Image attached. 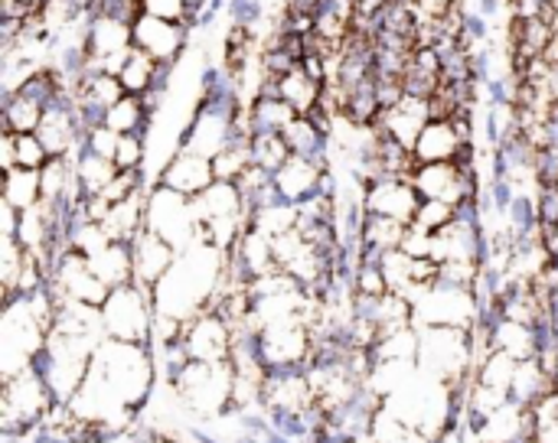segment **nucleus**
Masks as SVG:
<instances>
[{
    "mask_svg": "<svg viewBox=\"0 0 558 443\" xmlns=\"http://www.w3.org/2000/svg\"><path fill=\"white\" fill-rule=\"evenodd\" d=\"M154 379L157 362L150 343H124L108 336L95 349L78 395L65 405L72 428H92L98 438H114L147 405Z\"/></svg>",
    "mask_w": 558,
    "mask_h": 443,
    "instance_id": "1",
    "label": "nucleus"
},
{
    "mask_svg": "<svg viewBox=\"0 0 558 443\" xmlns=\"http://www.w3.org/2000/svg\"><path fill=\"white\" fill-rule=\"evenodd\" d=\"M105 340H95V336H78V333H65V330H49V340L36 359V369L43 372L49 392H52V402L56 405H69L82 382L88 379V369H92V356L95 349L101 346Z\"/></svg>",
    "mask_w": 558,
    "mask_h": 443,
    "instance_id": "2",
    "label": "nucleus"
},
{
    "mask_svg": "<svg viewBox=\"0 0 558 443\" xmlns=\"http://www.w3.org/2000/svg\"><path fill=\"white\" fill-rule=\"evenodd\" d=\"M418 369L451 392L464 395L474 369V330L458 327H422L418 330Z\"/></svg>",
    "mask_w": 558,
    "mask_h": 443,
    "instance_id": "3",
    "label": "nucleus"
},
{
    "mask_svg": "<svg viewBox=\"0 0 558 443\" xmlns=\"http://www.w3.org/2000/svg\"><path fill=\"white\" fill-rule=\"evenodd\" d=\"M177 398L199 418H222L232 411V385L235 369L232 362H186L170 376Z\"/></svg>",
    "mask_w": 558,
    "mask_h": 443,
    "instance_id": "4",
    "label": "nucleus"
},
{
    "mask_svg": "<svg viewBox=\"0 0 558 443\" xmlns=\"http://www.w3.org/2000/svg\"><path fill=\"white\" fill-rule=\"evenodd\" d=\"M3 434L26 438L29 431L43 428L56 408L52 392L36 366L3 379Z\"/></svg>",
    "mask_w": 558,
    "mask_h": 443,
    "instance_id": "5",
    "label": "nucleus"
},
{
    "mask_svg": "<svg viewBox=\"0 0 558 443\" xmlns=\"http://www.w3.org/2000/svg\"><path fill=\"white\" fill-rule=\"evenodd\" d=\"M154 320H157L154 291L137 281L114 287L101 304V323L111 340L154 343Z\"/></svg>",
    "mask_w": 558,
    "mask_h": 443,
    "instance_id": "6",
    "label": "nucleus"
},
{
    "mask_svg": "<svg viewBox=\"0 0 558 443\" xmlns=\"http://www.w3.org/2000/svg\"><path fill=\"white\" fill-rule=\"evenodd\" d=\"M412 323L422 327H458L474 330L481 323V294L477 287H454L438 281L412 304Z\"/></svg>",
    "mask_w": 558,
    "mask_h": 443,
    "instance_id": "7",
    "label": "nucleus"
},
{
    "mask_svg": "<svg viewBox=\"0 0 558 443\" xmlns=\"http://www.w3.org/2000/svg\"><path fill=\"white\" fill-rule=\"evenodd\" d=\"M258 359L268 372H288V369H311L314 362V333L307 317H291L271 327H262L255 336Z\"/></svg>",
    "mask_w": 558,
    "mask_h": 443,
    "instance_id": "8",
    "label": "nucleus"
},
{
    "mask_svg": "<svg viewBox=\"0 0 558 443\" xmlns=\"http://www.w3.org/2000/svg\"><path fill=\"white\" fill-rule=\"evenodd\" d=\"M147 229L160 238H167L177 251H186L196 242L199 222L193 212V199L167 189V186H154L147 189Z\"/></svg>",
    "mask_w": 558,
    "mask_h": 443,
    "instance_id": "9",
    "label": "nucleus"
},
{
    "mask_svg": "<svg viewBox=\"0 0 558 443\" xmlns=\"http://www.w3.org/2000/svg\"><path fill=\"white\" fill-rule=\"evenodd\" d=\"M186 353L190 362H232V349H235V327L216 310H203L196 317H190L180 327V340H177Z\"/></svg>",
    "mask_w": 558,
    "mask_h": 443,
    "instance_id": "10",
    "label": "nucleus"
},
{
    "mask_svg": "<svg viewBox=\"0 0 558 443\" xmlns=\"http://www.w3.org/2000/svg\"><path fill=\"white\" fill-rule=\"evenodd\" d=\"M412 186L418 189L422 199H445L458 209L474 206V170L471 160L458 163H415L409 173Z\"/></svg>",
    "mask_w": 558,
    "mask_h": 443,
    "instance_id": "11",
    "label": "nucleus"
},
{
    "mask_svg": "<svg viewBox=\"0 0 558 443\" xmlns=\"http://www.w3.org/2000/svg\"><path fill=\"white\" fill-rule=\"evenodd\" d=\"M131 33H134V46L150 59H157L160 65H177L186 49V23L137 13L131 20Z\"/></svg>",
    "mask_w": 558,
    "mask_h": 443,
    "instance_id": "12",
    "label": "nucleus"
},
{
    "mask_svg": "<svg viewBox=\"0 0 558 443\" xmlns=\"http://www.w3.org/2000/svg\"><path fill=\"white\" fill-rule=\"evenodd\" d=\"M418 206H422V196L405 176H383L363 186V209L373 216H389V219L412 225L418 216Z\"/></svg>",
    "mask_w": 558,
    "mask_h": 443,
    "instance_id": "13",
    "label": "nucleus"
},
{
    "mask_svg": "<svg viewBox=\"0 0 558 443\" xmlns=\"http://www.w3.org/2000/svg\"><path fill=\"white\" fill-rule=\"evenodd\" d=\"M432 118H435L432 114V98H422V95H409L405 91L396 104H389V108L379 111V118H376L373 127L379 134L399 140L405 150H415V140H418V134L425 131V124Z\"/></svg>",
    "mask_w": 558,
    "mask_h": 443,
    "instance_id": "14",
    "label": "nucleus"
},
{
    "mask_svg": "<svg viewBox=\"0 0 558 443\" xmlns=\"http://www.w3.org/2000/svg\"><path fill=\"white\" fill-rule=\"evenodd\" d=\"M275 186H278V196L284 202H291V206H304V202H311L320 193H333L330 170L324 163L298 157V153H291V160L275 173Z\"/></svg>",
    "mask_w": 558,
    "mask_h": 443,
    "instance_id": "15",
    "label": "nucleus"
},
{
    "mask_svg": "<svg viewBox=\"0 0 558 443\" xmlns=\"http://www.w3.org/2000/svg\"><path fill=\"white\" fill-rule=\"evenodd\" d=\"M471 140L461 134L454 118H432L415 140V163H458L468 160Z\"/></svg>",
    "mask_w": 558,
    "mask_h": 443,
    "instance_id": "16",
    "label": "nucleus"
},
{
    "mask_svg": "<svg viewBox=\"0 0 558 443\" xmlns=\"http://www.w3.org/2000/svg\"><path fill=\"white\" fill-rule=\"evenodd\" d=\"M157 183L167 186V189H173V193H180V196H186V199H196L199 193H206L216 183V167H213L209 157L180 147L170 157V163L163 167V173H160Z\"/></svg>",
    "mask_w": 558,
    "mask_h": 443,
    "instance_id": "17",
    "label": "nucleus"
},
{
    "mask_svg": "<svg viewBox=\"0 0 558 443\" xmlns=\"http://www.w3.org/2000/svg\"><path fill=\"white\" fill-rule=\"evenodd\" d=\"M131 258H134V281L154 291V287L170 274V268L177 264L180 251H177L167 238H160V235H154L150 229H144V232L131 242Z\"/></svg>",
    "mask_w": 558,
    "mask_h": 443,
    "instance_id": "18",
    "label": "nucleus"
},
{
    "mask_svg": "<svg viewBox=\"0 0 558 443\" xmlns=\"http://www.w3.org/2000/svg\"><path fill=\"white\" fill-rule=\"evenodd\" d=\"M193 212H196L199 225H213V222H222V219H248L242 189L235 183H229V180H216L206 193H199L193 199Z\"/></svg>",
    "mask_w": 558,
    "mask_h": 443,
    "instance_id": "19",
    "label": "nucleus"
},
{
    "mask_svg": "<svg viewBox=\"0 0 558 443\" xmlns=\"http://www.w3.org/2000/svg\"><path fill=\"white\" fill-rule=\"evenodd\" d=\"M490 349H504L517 362H523V359L539 356L543 333H539V327H530V323H520V320H510V317H497L490 323Z\"/></svg>",
    "mask_w": 558,
    "mask_h": 443,
    "instance_id": "20",
    "label": "nucleus"
},
{
    "mask_svg": "<svg viewBox=\"0 0 558 443\" xmlns=\"http://www.w3.org/2000/svg\"><path fill=\"white\" fill-rule=\"evenodd\" d=\"M324 91H327V85H324V82H317L304 65L291 69L284 78H278L275 85L262 88V95H281V98H284L298 114H311V111L320 104Z\"/></svg>",
    "mask_w": 558,
    "mask_h": 443,
    "instance_id": "21",
    "label": "nucleus"
},
{
    "mask_svg": "<svg viewBox=\"0 0 558 443\" xmlns=\"http://www.w3.org/2000/svg\"><path fill=\"white\" fill-rule=\"evenodd\" d=\"M170 69L173 65H160L157 59H150L147 52H141L137 46L128 52V59H124V65L118 69V78H121V85H124V91L128 95H150L157 85H167V75H170Z\"/></svg>",
    "mask_w": 558,
    "mask_h": 443,
    "instance_id": "22",
    "label": "nucleus"
},
{
    "mask_svg": "<svg viewBox=\"0 0 558 443\" xmlns=\"http://www.w3.org/2000/svg\"><path fill=\"white\" fill-rule=\"evenodd\" d=\"M553 392H558L556 376L546 369V362H543L539 356L523 359V362L517 366L513 389H510L513 402H520V405L533 408L536 402H543V398H546V395H553Z\"/></svg>",
    "mask_w": 558,
    "mask_h": 443,
    "instance_id": "23",
    "label": "nucleus"
},
{
    "mask_svg": "<svg viewBox=\"0 0 558 443\" xmlns=\"http://www.w3.org/2000/svg\"><path fill=\"white\" fill-rule=\"evenodd\" d=\"M284 140L291 147V153L298 157H307V160H317L327 167V147H330V134L311 118V114H298L288 131H284Z\"/></svg>",
    "mask_w": 558,
    "mask_h": 443,
    "instance_id": "24",
    "label": "nucleus"
},
{
    "mask_svg": "<svg viewBox=\"0 0 558 443\" xmlns=\"http://www.w3.org/2000/svg\"><path fill=\"white\" fill-rule=\"evenodd\" d=\"M43 114H46V104L39 98L26 95L23 88L3 95V131L7 134H36Z\"/></svg>",
    "mask_w": 558,
    "mask_h": 443,
    "instance_id": "25",
    "label": "nucleus"
},
{
    "mask_svg": "<svg viewBox=\"0 0 558 443\" xmlns=\"http://www.w3.org/2000/svg\"><path fill=\"white\" fill-rule=\"evenodd\" d=\"M245 114H248L252 134H262V131H268V134H284L288 124L298 118V111H294L281 95H258L255 104L245 108Z\"/></svg>",
    "mask_w": 558,
    "mask_h": 443,
    "instance_id": "26",
    "label": "nucleus"
},
{
    "mask_svg": "<svg viewBox=\"0 0 558 443\" xmlns=\"http://www.w3.org/2000/svg\"><path fill=\"white\" fill-rule=\"evenodd\" d=\"M3 202L13 206L16 212H26V209L39 206L43 202L39 170H26V167L3 170Z\"/></svg>",
    "mask_w": 558,
    "mask_h": 443,
    "instance_id": "27",
    "label": "nucleus"
},
{
    "mask_svg": "<svg viewBox=\"0 0 558 443\" xmlns=\"http://www.w3.org/2000/svg\"><path fill=\"white\" fill-rule=\"evenodd\" d=\"M88 261H92V271H95L111 291L134 281V258H131V245H124V242H111L101 255H95V258H88Z\"/></svg>",
    "mask_w": 558,
    "mask_h": 443,
    "instance_id": "28",
    "label": "nucleus"
},
{
    "mask_svg": "<svg viewBox=\"0 0 558 443\" xmlns=\"http://www.w3.org/2000/svg\"><path fill=\"white\" fill-rule=\"evenodd\" d=\"M150 121V108L141 95H121L101 118V124H108L118 134H141Z\"/></svg>",
    "mask_w": 558,
    "mask_h": 443,
    "instance_id": "29",
    "label": "nucleus"
},
{
    "mask_svg": "<svg viewBox=\"0 0 558 443\" xmlns=\"http://www.w3.org/2000/svg\"><path fill=\"white\" fill-rule=\"evenodd\" d=\"M118 176V163L108 160V157H98L92 150H82L78 160H75V180H78V189L82 196H101L105 186Z\"/></svg>",
    "mask_w": 558,
    "mask_h": 443,
    "instance_id": "30",
    "label": "nucleus"
},
{
    "mask_svg": "<svg viewBox=\"0 0 558 443\" xmlns=\"http://www.w3.org/2000/svg\"><path fill=\"white\" fill-rule=\"evenodd\" d=\"M298 222H301V206H291L284 199L248 212V229H255V232H262L268 238H278V235L298 229Z\"/></svg>",
    "mask_w": 558,
    "mask_h": 443,
    "instance_id": "31",
    "label": "nucleus"
},
{
    "mask_svg": "<svg viewBox=\"0 0 558 443\" xmlns=\"http://www.w3.org/2000/svg\"><path fill=\"white\" fill-rule=\"evenodd\" d=\"M517 366H520V362H517L510 353H504V349H487L484 362L474 369V379H477V382H484V385H490V389H504V392H510V389H513Z\"/></svg>",
    "mask_w": 558,
    "mask_h": 443,
    "instance_id": "32",
    "label": "nucleus"
},
{
    "mask_svg": "<svg viewBox=\"0 0 558 443\" xmlns=\"http://www.w3.org/2000/svg\"><path fill=\"white\" fill-rule=\"evenodd\" d=\"M252 160L268 170V173H278L288 160H291V147L284 140V134H252Z\"/></svg>",
    "mask_w": 558,
    "mask_h": 443,
    "instance_id": "33",
    "label": "nucleus"
},
{
    "mask_svg": "<svg viewBox=\"0 0 558 443\" xmlns=\"http://www.w3.org/2000/svg\"><path fill=\"white\" fill-rule=\"evenodd\" d=\"M252 163H255V160H252V137H239V140H232L219 157H213L216 180H229V183H235Z\"/></svg>",
    "mask_w": 558,
    "mask_h": 443,
    "instance_id": "34",
    "label": "nucleus"
},
{
    "mask_svg": "<svg viewBox=\"0 0 558 443\" xmlns=\"http://www.w3.org/2000/svg\"><path fill=\"white\" fill-rule=\"evenodd\" d=\"M108 245H111V235H108L105 222L82 219V222H75V225H72V232H69V248H72V251H78V255H85V258L101 255Z\"/></svg>",
    "mask_w": 558,
    "mask_h": 443,
    "instance_id": "35",
    "label": "nucleus"
},
{
    "mask_svg": "<svg viewBox=\"0 0 558 443\" xmlns=\"http://www.w3.org/2000/svg\"><path fill=\"white\" fill-rule=\"evenodd\" d=\"M7 134V131H3ZM13 144V167H26V170H43L52 157L43 147V140L36 134H7Z\"/></svg>",
    "mask_w": 558,
    "mask_h": 443,
    "instance_id": "36",
    "label": "nucleus"
},
{
    "mask_svg": "<svg viewBox=\"0 0 558 443\" xmlns=\"http://www.w3.org/2000/svg\"><path fill=\"white\" fill-rule=\"evenodd\" d=\"M458 216H461V209L451 206V202H445V199H422L418 216H415L412 225H418V229H425V232H441V229H448Z\"/></svg>",
    "mask_w": 558,
    "mask_h": 443,
    "instance_id": "37",
    "label": "nucleus"
},
{
    "mask_svg": "<svg viewBox=\"0 0 558 443\" xmlns=\"http://www.w3.org/2000/svg\"><path fill=\"white\" fill-rule=\"evenodd\" d=\"M141 13L160 16V20H173V23H193L196 10L190 0H141Z\"/></svg>",
    "mask_w": 558,
    "mask_h": 443,
    "instance_id": "38",
    "label": "nucleus"
},
{
    "mask_svg": "<svg viewBox=\"0 0 558 443\" xmlns=\"http://www.w3.org/2000/svg\"><path fill=\"white\" fill-rule=\"evenodd\" d=\"M118 144H121V134H118V131H111L108 124H95V127H88V131H85V150H92V153H98V157L114 160Z\"/></svg>",
    "mask_w": 558,
    "mask_h": 443,
    "instance_id": "39",
    "label": "nucleus"
},
{
    "mask_svg": "<svg viewBox=\"0 0 558 443\" xmlns=\"http://www.w3.org/2000/svg\"><path fill=\"white\" fill-rule=\"evenodd\" d=\"M114 163H118V170H141V163H144V134H121Z\"/></svg>",
    "mask_w": 558,
    "mask_h": 443,
    "instance_id": "40",
    "label": "nucleus"
},
{
    "mask_svg": "<svg viewBox=\"0 0 558 443\" xmlns=\"http://www.w3.org/2000/svg\"><path fill=\"white\" fill-rule=\"evenodd\" d=\"M402 251L412 258H432L435 251V232H425L418 225H409L405 238H402Z\"/></svg>",
    "mask_w": 558,
    "mask_h": 443,
    "instance_id": "41",
    "label": "nucleus"
},
{
    "mask_svg": "<svg viewBox=\"0 0 558 443\" xmlns=\"http://www.w3.org/2000/svg\"><path fill=\"white\" fill-rule=\"evenodd\" d=\"M543 238H546V248H549V255H558V225L546 229V232H543Z\"/></svg>",
    "mask_w": 558,
    "mask_h": 443,
    "instance_id": "42",
    "label": "nucleus"
},
{
    "mask_svg": "<svg viewBox=\"0 0 558 443\" xmlns=\"http://www.w3.org/2000/svg\"><path fill=\"white\" fill-rule=\"evenodd\" d=\"M190 3H193V10L199 13V7H203V3H209V0H190Z\"/></svg>",
    "mask_w": 558,
    "mask_h": 443,
    "instance_id": "43",
    "label": "nucleus"
}]
</instances>
